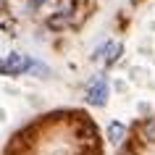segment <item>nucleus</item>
<instances>
[{
  "instance_id": "2",
  "label": "nucleus",
  "mask_w": 155,
  "mask_h": 155,
  "mask_svg": "<svg viewBox=\"0 0 155 155\" xmlns=\"http://www.w3.org/2000/svg\"><path fill=\"white\" fill-rule=\"evenodd\" d=\"M105 100H108V84H105V79H97L87 90V103L90 105H105Z\"/></svg>"
},
{
  "instance_id": "3",
  "label": "nucleus",
  "mask_w": 155,
  "mask_h": 155,
  "mask_svg": "<svg viewBox=\"0 0 155 155\" xmlns=\"http://www.w3.org/2000/svg\"><path fill=\"white\" fill-rule=\"evenodd\" d=\"M103 53H105V63L110 66V63L118 61V55H121V45H118V42H108L105 48H103Z\"/></svg>"
},
{
  "instance_id": "4",
  "label": "nucleus",
  "mask_w": 155,
  "mask_h": 155,
  "mask_svg": "<svg viewBox=\"0 0 155 155\" xmlns=\"http://www.w3.org/2000/svg\"><path fill=\"white\" fill-rule=\"evenodd\" d=\"M124 134H126V126H124V124L113 121L110 126H108V139H110V142H121Z\"/></svg>"
},
{
  "instance_id": "1",
  "label": "nucleus",
  "mask_w": 155,
  "mask_h": 155,
  "mask_svg": "<svg viewBox=\"0 0 155 155\" xmlns=\"http://www.w3.org/2000/svg\"><path fill=\"white\" fill-rule=\"evenodd\" d=\"M32 66L34 63H32L29 55L13 53V55H5L3 61H0V74H3V76H21V74H26Z\"/></svg>"
}]
</instances>
